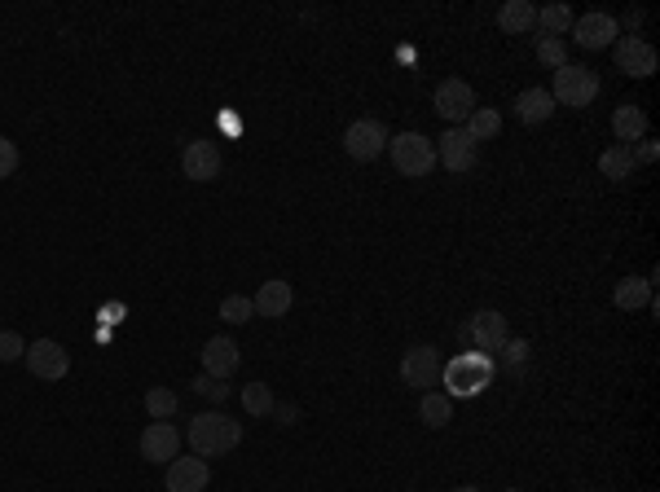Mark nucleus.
<instances>
[{
  "label": "nucleus",
  "mask_w": 660,
  "mask_h": 492,
  "mask_svg": "<svg viewBox=\"0 0 660 492\" xmlns=\"http://www.w3.org/2000/svg\"><path fill=\"white\" fill-rule=\"evenodd\" d=\"M493 374H498L493 356H484V352H458L454 361L440 369V383H445V396L449 400H454V396L458 400H471V396H480V391L493 383Z\"/></svg>",
  "instance_id": "f257e3e1"
},
{
  "label": "nucleus",
  "mask_w": 660,
  "mask_h": 492,
  "mask_svg": "<svg viewBox=\"0 0 660 492\" xmlns=\"http://www.w3.org/2000/svg\"><path fill=\"white\" fill-rule=\"evenodd\" d=\"M185 440H190L194 457H203V462L207 457H225L242 444V422L225 418V413H198L190 431H185Z\"/></svg>",
  "instance_id": "f03ea898"
},
{
  "label": "nucleus",
  "mask_w": 660,
  "mask_h": 492,
  "mask_svg": "<svg viewBox=\"0 0 660 492\" xmlns=\"http://www.w3.org/2000/svg\"><path fill=\"white\" fill-rule=\"evenodd\" d=\"M546 93L555 97V106L586 110V106L594 102V97H599V75H594L590 66L568 62V66H559V71H555V84H550Z\"/></svg>",
  "instance_id": "7ed1b4c3"
},
{
  "label": "nucleus",
  "mask_w": 660,
  "mask_h": 492,
  "mask_svg": "<svg viewBox=\"0 0 660 492\" xmlns=\"http://www.w3.org/2000/svg\"><path fill=\"white\" fill-rule=\"evenodd\" d=\"M388 159L401 176H432L436 167V141L423 132H401L388 141Z\"/></svg>",
  "instance_id": "20e7f679"
},
{
  "label": "nucleus",
  "mask_w": 660,
  "mask_h": 492,
  "mask_svg": "<svg viewBox=\"0 0 660 492\" xmlns=\"http://www.w3.org/2000/svg\"><path fill=\"white\" fill-rule=\"evenodd\" d=\"M612 58H616V71L630 75V80H652L656 66H660L656 49L643 36H621L612 44Z\"/></svg>",
  "instance_id": "39448f33"
},
{
  "label": "nucleus",
  "mask_w": 660,
  "mask_h": 492,
  "mask_svg": "<svg viewBox=\"0 0 660 492\" xmlns=\"http://www.w3.org/2000/svg\"><path fill=\"white\" fill-rule=\"evenodd\" d=\"M27 369L36 378H44V383H62L66 374H71V352L62 348L58 339H36V343H27Z\"/></svg>",
  "instance_id": "423d86ee"
},
{
  "label": "nucleus",
  "mask_w": 660,
  "mask_h": 492,
  "mask_svg": "<svg viewBox=\"0 0 660 492\" xmlns=\"http://www.w3.org/2000/svg\"><path fill=\"white\" fill-rule=\"evenodd\" d=\"M432 106H436V115L445 119L449 128H462V123L471 119V110H476V88H471L467 80H445L436 88Z\"/></svg>",
  "instance_id": "0eeeda50"
},
{
  "label": "nucleus",
  "mask_w": 660,
  "mask_h": 492,
  "mask_svg": "<svg viewBox=\"0 0 660 492\" xmlns=\"http://www.w3.org/2000/svg\"><path fill=\"white\" fill-rule=\"evenodd\" d=\"M344 150L352 154L357 163H370L388 150V128L379 119H352L348 132H344Z\"/></svg>",
  "instance_id": "6e6552de"
},
{
  "label": "nucleus",
  "mask_w": 660,
  "mask_h": 492,
  "mask_svg": "<svg viewBox=\"0 0 660 492\" xmlns=\"http://www.w3.org/2000/svg\"><path fill=\"white\" fill-rule=\"evenodd\" d=\"M506 339H511V326H506V317L498 308H484V312H476V317L467 321V343L476 352H484V356L502 352Z\"/></svg>",
  "instance_id": "1a4fd4ad"
},
{
  "label": "nucleus",
  "mask_w": 660,
  "mask_h": 492,
  "mask_svg": "<svg viewBox=\"0 0 660 492\" xmlns=\"http://www.w3.org/2000/svg\"><path fill=\"white\" fill-rule=\"evenodd\" d=\"M572 40H577V49H612L621 40V22L594 9V14L572 18Z\"/></svg>",
  "instance_id": "9d476101"
},
{
  "label": "nucleus",
  "mask_w": 660,
  "mask_h": 492,
  "mask_svg": "<svg viewBox=\"0 0 660 492\" xmlns=\"http://www.w3.org/2000/svg\"><path fill=\"white\" fill-rule=\"evenodd\" d=\"M476 159H480V145L467 137V128H449L445 137L436 141V163H445L454 176L471 172V167H476Z\"/></svg>",
  "instance_id": "9b49d317"
},
{
  "label": "nucleus",
  "mask_w": 660,
  "mask_h": 492,
  "mask_svg": "<svg viewBox=\"0 0 660 492\" xmlns=\"http://www.w3.org/2000/svg\"><path fill=\"white\" fill-rule=\"evenodd\" d=\"M440 356L436 348H427V343H418V348H410L401 356V383L405 387H418V391H427V387H436L440 383Z\"/></svg>",
  "instance_id": "f8f14e48"
},
{
  "label": "nucleus",
  "mask_w": 660,
  "mask_h": 492,
  "mask_svg": "<svg viewBox=\"0 0 660 492\" xmlns=\"http://www.w3.org/2000/svg\"><path fill=\"white\" fill-rule=\"evenodd\" d=\"M141 457L168 466L172 457H181V431H176L172 422H150V427L141 431Z\"/></svg>",
  "instance_id": "ddd939ff"
},
{
  "label": "nucleus",
  "mask_w": 660,
  "mask_h": 492,
  "mask_svg": "<svg viewBox=\"0 0 660 492\" xmlns=\"http://www.w3.org/2000/svg\"><path fill=\"white\" fill-rule=\"evenodd\" d=\"M181 172L190 181H216L220 176V150L216 141H190L181 150Z\"/></svg>",
  "instance_id": "4468645a"
},
{
  "label": "nucleus",
  "mask_w": 660,
  "mask_h": 492,
  "mask_svg": "<svg viewBox=\"0 0 660 492\" xmlns=\"http://www.w3.org/2000/svg\"><path fill=\"white\" fill-rule=\"evenodd\" d=\"M212 471L203 457H172L168 462V492H203Z\"/></svg>",
  "instance_id": "2eb2a0df"
},
{
  "label": "nucleus",
  "mask_w": 660,
  "mask_h": 492,
  "mask_svg": "<svg viewBox=\"0 0 660 492\" xmlns=\"http://www.w3.org/2000/svg\"><path fill=\"white\" fill-rule=\"evenodd\" d=\"M238 369V343L229 334H212L203 343V374L207 378H229Z\"/></svg>",
  "instance_id": "dca6fc26"
},
{
  "label": "nucleus",
  "mask_w": 660,
  "mask_h": 492,
  "mask_svg": "<svg viewBox=\"0 0 660 492\" xmlns=\"http://www.w3.org/2000/svg\"><path fill=\"white\" fill-rule=\"evenodd\" d=\"M256 317H286L291 312V304H295V290H291V282H282V277H273V282H264L260 290H256Z\"/></svg>",
  "instance_id": "f3484780"
},
{
  "label": "nucleus",
  "mask_w": 660,
  "mask_h": 492,
  "mask_svg": "<svg viewBox=\"0 0 660 492\" xmlns=\"http://www.w3.org/2000/svg\"><path fill=\"white\" fill-rule=\"evenodd\" d=\"M612 132H616V145H634V141H643V137H647V110H643V106H634V102L616 106V115H612Z\"/></svg>",
  "instance_id": "a211bd4d"
},
{
  "label": "nucleus",
  "mask_w": 660,
  "mask_h": 492,
  "mask_svg": "<svg viewBox=\"0 0 660 492\" xmlns=\"http://www.w3.org/2000/svg\"><path fill=\"white\" fill-rule=\"evenodd\" d=\"M612 304L621 308V312H638V308H656V299H652V282L647 277H621L612 290Z\"/></svg>",
  "instance_id": "6ab92c4d"
},
{
  "label": "nucleus",
  "mask_w": 660,
  "mask_h": 492,
  "mask_svg": "<svg viewBox=\"0 0 660 492\" xmlns=\"http://www.w3.org/2000/svg\"><path fill=\"white\" fill-rule=\"evenodd\" d=\"M498 27L506 36H528V31L537 27V9L528 5V0H506L498 9Z\"/></svg>",
  "instance_id": "aec40b11"
},
{
  "label": "nucleus",
  "mask_w": 660,
  "mask_h": 492,
  "mask_svg": "<svg viewBox=\"0 0 660 492\" xmlns=\"http://www.w3.org/2000/svg\"><path fill=\"white\" fill-rule=\"evenodd\" d=\"M515 115L524 123H546L555 115V97H550L546 88H524V93L515 97Z\"/></svg>",
  "instance_id": "412c9836"
},
{
  "label": "nucleus",
  "mask_w": 660,
  "mask_h": 492,
  "mask_svg": "<svg viewBox=\"0 0 660 492\" xmlns=\"http://www.w3.org/2000/svg\"><path fill=\"white\" fill-rule=\"evenodd\" d=\"M634 145H608V150L599 154V172L608 176V181H630L634 176Z\"/></svg>",
  "instance_id": "4be33fe9"
},
{
  "label": "nucleus",
  "mask_w": 660,
  "mask_h": 492,
  "mask_svg": "<svg viewBox=\"0 0 660 492\" xmlns=\"http://www.w3.org/2000/svg\"><path fill=\"white\" fill-rule=\"evenodd\" d=\"M418 418H423V427H449V418H454V400L445 396V391H423V400H418Z\"/></svg>",
  "instance_id": "5701e85b"
},
{
  "label": "nucleus",
  "mask_w": 660,
  "mask_h": 492,
  "mask_svg": "<svg viewBox=\"0 0 660 492\" xmlns=\"http://www.w3.org/2000/svg\"><path fill=\"white\" fill-rule=\"evenodd\" d=\"M462 128H467V137L476 141V145H480V141H493V137L502 132V115H498V110L476 106V110H471V119L462 123Z\"/></svg>",
  "instance_id": "b1692460"
},
{
  "label": "nucleus",
  "mask_w": 660,
  "mask_h": 492,
  "mask_svg": "<svg viewBox=\"0 0 660 492\" xmlns=\"http://www.w3.org/2000/svg\"><path fill=\"white\" fill-rule=\"evenodd\" d=\"M146 413H150L154 422H168V418L181 413V396H176L172 387H150L146 391Z\"/></svg>",
  "instance_id": "393cba45"
},
{
  "label": "nucleus",
  "mask_w": 660,
  "mask_h": 492,
  "mask_svg": "<svg viewBox=\"0 0 660 492\" xmlns=\"http://www.w3.org/2000/svg\"><path fill=\"white\" fill-rule=\"evenodd\" d=\"M242 409H247L251 418H269L273 413V391L264 383H247L242 387Z\"/></svg>",
  "instance_id": "a878e982"
},
{
  "label": "nucleus",
  "mask_w": 660,
  "mask_h": 492,
  "mask_svg": "<svg viewBox=\"0 0 660 492\" xmlns=\"http://www.w3.org/2000/svg\"><path fill=\"white\" fill-rule=\"evenodd\" d=\"M537 27H546L550 36H564V31H572V9L568 5H546V9H537Z\"/></svg>",
  "instance_id": "bb28decb"
},
{
  "label": "nucleus",
  "mask_w": 660,
  "mask_h": 492,
  "mask_svg": "<svg viewBox=\"0 0 660 492\" xmlns=\"http://www.w3.org/2000/svg\"><path fill=\"white\" fill-rule=\"evenodd\" d=\"M220 317H225L229 326H242V321L256 317V304H251L247 295H225L220 299Z\"/></svg>",
  "instance_id": "cd10ccee"
},
{
  "label": "nucleus",
  "mask_w": 660,
  "mask_h": 492,
  "mask_svg": "<svg viewBox=\"0 0 660 492\" xmlns=\"http://www.w3.org/2000/svg\"><path fill=\"white\" fill-rule=\"evenodd\" d=\"M528 356H533L528 339H506L502 343V369H511V374H520V369L528 365Z\"/></svg>",
  "instance_id": "c85d7f7f"
},
{
  "label": "nucleus",
  "mask_w": 660,
  "mask_h": 492,
  "mask_svg": "<svg viewBox=\"0 0 660 492\" xmlns=\"http://www.w3.org/2000/svg\"><path fill=\"white\" fill-rule=\"evenodd\" d=\"M537 62H546L550 71L568 66V49H564V40H555V36H542V40H537Z\"/></svg>",
  "instance_id": "c756f323"
},
{
  "label": "nucleus",
  "mask_w": 660,
  "mask_h": 492,
  "mask_svg": "<svg viewBox=\"0 0 660 492\" xmlns=\"http://www.w3.org/2000/svg\"><path fill=\"white\" fill-rule=\"evenodd\" d=\"M22 356H27V343H22V334H14V330H0V365L22 361Z\"/></svg>",
  "instance_id": "7c9ffc66"
},
{
  "label": "nucleus",
  "mask_w": 660,
  "mask_h": 492,
  "mask_svg": "<svg viewBox=\"0 0 660 492\" xmlns=\"http://www.w3.org/2000/svg\"><path fill=\"white\" fill-rule=\"evenodd\" d=\"M194 391H198V396H207V400H216V405H220V400H229V383H225V378H194Z\"/></svg>",
  "instance_id": "2f4dec72"
},
{
  "label": "nucleus",
  "mask_w": 660,
  "mask_h": 492,
  "mask_svg": "<svg viewBox=\"0 0 660 492\" xmlns=\"http://www.w3.org/2000/svg\"><path fill=\"white\" fill-rule=\"evenodd\" d=\"M18 172V145L9 141V137H0V181L5 176H14Z\"/></svg>",
  "instance_id": "473e14b6"
},
{
  "label": "nucleus",
  "mask_w": 660,
  "mask_h": 492,
  "mask_svg": "<svg viewBox=\"0 0 660 492\" xmlns=\"http://www.w3.org/2000/svg\"><path fill=\"white\" fill-rule=\"evenodd\" d=\"M656 141H643V145H638V150H634V163H656Z\"/></svg>",
  "instance_id": "72a5a7b5"
},
{
  "label": "nucleus",
  "mask_w": 660,
  "mask_h": 492,
  "mask_svg": "<svg viewBox=\"0 0 660 492\" xmlns=\"http://www.w3.org/2000/svg\"><path fill=\"white\" fill-rule=\"evenodd\" d=\"M273 413H278V422H291L295 418V405H273Z\"/></svg>",
  "instance_id": "f704fd0d"
},
{
  "label": "nucleus",
  "mask_w": 660,
  "mask_h": 492,
  "mask_svg": "<svg viewBox=\"0 0 660 492\" xmlns=\"http://www.w3.org/2000/svg\"><path fill=\"white\" fill-rule=\"evenodd\" d=\"M638 22H643V14H638V9H630V14H625V27L638 31Z\"/></svg>",
  "instance_id": "c9c22d12"
},
{
  "label": "nucleus",
  "mask_w": 660,
  "mask_h": 492,
  "mask_svg": "<svg viewBox=\"0 0 660 492\" xmlns=\"http://www.w3.org/2000/svg\"><path fill=\"white\" fill-rule=\"evenodd\" d=\"M454 492H480L476 484H462V488H454Z\"/></svg>",
  "instance_id": "e433bc0d"
},
{
  "label": "nucleus",
  "mask_w": 660,
  "mask_h": 492,
  "mask_svg": "<svg viewBox=\"0 0 660 492\" xmlns=\"http://www.w3.org/2000/svg\"><path fill=\"white\" fill-rule=\"evenodd\" d=\"M502 492H520V488H502Z\"/></svg>",
  "instance_id": "4c0bfd02"
}]
</instances>
